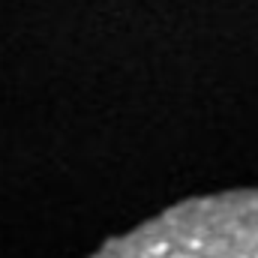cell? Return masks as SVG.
Here are the masks:
<instances>
[{
    "mask_svg": "<svg viewBox=\"0 0 258 258\" xmlns=\"http://www.w3.org/2000/svg\"><path fill=\"white\" fill-rule=\"evenodd\" d=\"M90 258H258V189L189 198Z\"/></svg>",
    "mask_w": 258,
    "mask_h": 258,
    "instance_id": "6da1fadb",
    "label": "cell"
}]
</instances>
